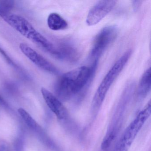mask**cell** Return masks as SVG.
<instances>
[{"mask_svg":"<svg viewBox=\"0 0 151 151\" xmlns=\"http://www.w3.org/2000/svg\"><path fill=\"white\" fill-rule=\"evenodd\" d=\"M98 62L90 68L82 66L62 75L55 85V93L60 100H69L77 94H83L93 79Z\"/></svg>","mask_w":151,"mask_h":151,"instance_id":"6da1fadb","label":"cell"},{"mask_svg":"<svg viewBox=\"0 0 151 151\" xmlns=\"http://www.w3.org/2000/svg\"><path fill=\"white\" fill-rule=\"evenodd\" d=\"M19 47L23 53L38 68L51 74L56 75L59 73L54 65L28 45L21 43Z\"/></svg>","mask_w":151,"mask_h":151,"instance_id":"52a82bcc","label":"cell"},{"mask_svg":"<svg viewBox=\"0 0 151 151\" xmlns=\"http://www.w3.org/2000/svg\"><path fill=\"white\" fill-rule=\"evenodd\" d=\"M47 24L50 29L53 31L65 29L68 27L67 21L57 13H52L48 16Z\"/></svg>","mask_w":151,"mask_h":151,"instance_id":"7c38bea8","label":"cell"},{"mask_svg":"<svg viewBox=\"0 0 151 151\" xmlns=\"http://www.w3.org/2000/svg\"><path fill=\"white\" fill-rule=\"evenodd\" d=\"M151 90V69L147 70L140 78L137 89L138 99H143L147 96Z\"/></svg>","mask_w":151,"mask_h":151,"instance_id":"8fae6325","label":"cell"},{"mask_svg":"<svg viewBox=\"0 0 151 151\" xmlns=\"http://www.w3.org/2000/svg\"><path fill=\"white\" fill-rule=\"evenodd\" d=\"M14 5V1H0V13H9Z\"/></svg>","mask_w":151,"mask_h":151,"instance_id":"5bb4252c","label":"cell"},{"mask_svg":"<svg viewBox=\"0 0 151 151\" xmlns=\"http://www.w3.org/2000/svg\"><path fill=\"white\" fill-rule=\"evenodd\" d=\"M0 17L21 35L57 59H60V53L58 49L38 32L25 18L9 13H0Z\"/></svg>","mask_w":151,"mask_h":151,"instance_id":"7a4b0ae2","label":"cell"},{"mask_svg":"<svg viewBox=\"0 0 151 151\" xmlns=\"http://www.w3.org/2000/svg\"><path fill=\"white\" fill-rule=\"evenodd\" d=\"M116 2L117 1L114 0L100 1L97 2L87 15L86 20L87 24L92 26L99 23L111 12Z\"/></svg>","mask_w":151,"mask_h":151,"instance_id":"8992f818","label":"cell"},{"mask_svg":"<svg viewBox=\"0 0 151 151\" xmlns=\"http://www.w3.org/2000/svg\"><path fill=\"white\" fill-rule=\"evenodd\" d=\"M141 2H142L141 1H132V6H133V9L134 10L137 11L138 10L141 5Z\"/></svg>","mask_w":151,"mask_h":151,"instance_id":"2e32d148","label":"cell"},{"mask_svg":"<svg viewBox=\"0 0 151 151\" xmlns=\"http://www.w3.org/2000/svg\"><path fill=\"white\" fill-rule=\"evenodd\" d=\"M138 133L135 128L129 125L116 144L114 151H129Z\"/></svg>","mask_w":151,"mask_h":151,"instance_id":"30bf717a","label":"cell"},{"mask_svg":"<svg viewBox=\"0 0 151 151\" xmlns=\"http://www.w3.org/2000/svg\"><path fill=\"white\" fill-rule=\"evenodd\" d=\"M0 54L3 56L4 59L6 60V61L9 64H10L11 66H13V67H14V68H17V65L16 63H14V62L13 61V60H11V58L8 55L6 52V51L1 47V46H0Z\"/></svg>","mask_w":151,"mask_h":151,"instance_id":"9a60e30c","label":"cell"},{"mask_svg":"<svg viewBox=\"0 0 151 151\" xmlns=\"http://www.w3.org/2000/svg\"><path fill=\"white\" fill-rule=\"evenodd\" d=\"M118 34V28L116 25L106 26L98 33L89 56L93 63L98 62L101 55L115 40Z\"/></svg>","mask_w":151,"mask_h":151,"instance_id":"5b68a950","label":"cell"},{"mask_svg":"<svg viewBox=\"0 0 151 151\" xmlns=\"http://www.w3.org/2000/svg\"><path fill=\"white\" fill-rule=\"evenodd\" d=\"M60 54V59L65 60L70 63L76 62L80 58V53L74 45L69 42H62L59 48H57Z\"/></svg>","mask_w":151,"mask_h":151,"instance_id":"9c48e42d","label":"cell"},{"mask_svg":"<svg viewBox=\"0 0 151 151\" xmlns=\"http://www.w3.org/2000/svg\"><path fill=\"white\" fill-rule=\"evenodd\" d=\"M134 81L127 83L120 98L106 135L101 144V149L106 150L110 147L116 137L122 125L127 105L134 93L136 86Z\"/></svg>","mask_w":151,"mask_h":151,"instance_id":"3957f363","label":"cell"},{"mask_svg":"<svg viewBox=\"0 0 151 151\" xmlns=\"http://www.w3.org/2000/svg\"><path fill=\"white\" fill-rule=\"evenodd\" d=\"M18 112L28 126L32 129H36L37 128V123L36 121L26 110L21 108L18 109Z\"/></svg>","mask_w":151,"mask_h":151,"instance_id":"4fadbf2b","label":"cell"},{"mask_svg":"<svg viewBox=\"0 0 151 151\" xmlns=\"http://www.w3.org/2000/svg\"><path fill=\"white\" fill-rule=\"evenodd\" d=\"M41 92L47 105L59 120L69 119V114L68 110L56 96L44 87L41 88Z\"/></svg>","mask_w":151,"mask_h":151,"instance_id":"ba28073f","label":"cell"},{"mask_svg":"<svg viewBox=\"0 0 151 151\" xmlns=\"http://www.w3.org/2000/svg\"><path fill=\"white\" fill-rule=\"evenodd\" d=\"M131 50H128L113 65L107 73L94 94L92 101L91 112L93 116L97 115L110 87L125 67L131 55Z\"/></svg>","mask_w":151,"mask_h":151,"instance_id":"277c9868","label":"cell"}]
</instances>
